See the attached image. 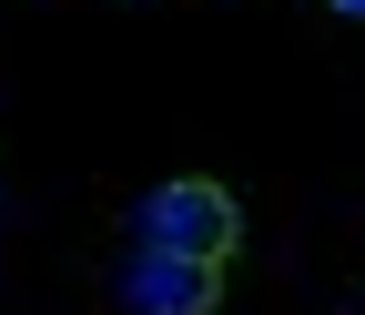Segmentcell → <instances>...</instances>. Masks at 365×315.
I'll list each match as a JSON object with an SVG mask.
<instances>
[{"label":"cell","mask_w":365,"mask_h":315,"mask_svg":"<svg viewBox=\"0 0 365 315\" xmlns=\"http://www.w3.org/2000/svg\"><path fill=\"white\" fill-rule=\"evenodd\" d=\"M325 11H345V21H365V0H325Z\"/></svg>","instance_id":"3"},{"label":"cell","mask_w":365,"mask_h":315,"mask_svg":"<svg viewBox=\"0 0 365 315\" xmlns=\"http://www.w3.org/2000/svg\"><path fill=\"white\" fill-rule=\"evenodd\" d=\"M122 305H132V315H213V305H223V264L132 244V264H122Z\"/></svg>","instance_id":"2"},{"label":"cell","mask_w":365,"mask_h":315,"mask_svg":"<svg viewBox=\"0 0 365 315\" xmlns=\"http://www.w3.org/2000/svg\"><path fill=\"white\" fill-rule=\"evenodd\" d=\"M132 234L163 244V254H193V264H234V244H244V204L223 194V184H203V173H182V184H153V194H143Z\"/></svg>","instance_id":"1"}]
</instances>
